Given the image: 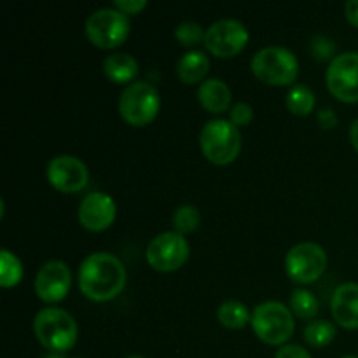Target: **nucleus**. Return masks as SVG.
<instances>
[{"label": "nucleus", "instance_id": "6ab92c4d", "mask_svg": "<svg viewBox=\"0 0 358 358\" xmlns=\"http://www.w3.org/2000/svg\"><path fill=\"white\" fill-rule=\"evenodd\" d=\"M217 318L222 327L231 329V331H240L252 322L250 310L240 301H226L220 304L217 310Z\"/></svg>", "mask_w": 358, "mask_h": 358}, {"label": "nucleus", "instance_id": "f3484780", "mask_svg": "<svg viewBox=\"0 0 358 358\" xmlns=\"http://www.w3.org/2000/svg\"><path fill=\"white\" fill-rule=\"evenodd\" d=\"M210 72V58L206 56L205 51L199 49H192V51L185 52L177 63V76L184 84H199L205 83V77Z\"/></svg>", "mask_w": 358, "mask_h": 358}, {"label": "nucleus", "instance_id": "f8f14e48", "mask_svg": "<svg viewBox=\"0 0 358 358\" xmlns=\"http://www.w3.org/2000/svg\"><path fill=\"white\" fill-rule=\"evenodd\" d=\"M45 177L56 191L73 194L86 187L90 180V171L83 159L70 154H62L49 161L45 168Z\"/></svg>", "mask_w": 358, "mask_h": 358}, {"label": "nucleus", "instance_id": "aec40b11", "mask_svg": "<svg viewBox=\"0 0 358 358\" xmlns=\"http://www.w3.org/2000/svg\"><path fill=\"white\" fill-rule=\"evenodd\" d=\"M23 264H21L20 259L9 252L7 248H3L0 252V285L3 289H10V287H16L17 283L23 280Z\"/></svg>", "mask_w": 358, "mask_h": 358}, {"label": "nucleus", "instance_id": "f257e3e1", "mask_svg": "<svg viewBox=\"0 0 358 358\" xmlns=\"http://www.w3.org/2000/svg\"><path fill=\"white\" fill-rule=\"evenodd\" d=\"M79 289L94 303H108L121 296L128 282V273L121 259L107 252L87 255L79 268Z\"/></svg>", "mask_w": 358, "mask_h": 358}, {"label": "nucleus", "instance_id": "0eeeda50", "mask_svg": "<svg viewBox=\"0 0 358 358\" xmlns=\"http://www.w3.org/2000/svg\"><path fill=\"white\" fill-rule=\"evenodd\" d=\"M87 41L100 49L119 48L129 35V20L115 7H103L90 14L86 20Z\"/></svg>", "mask_w": 358, "mask_h": 358}, {"label": "nucleus", "instance_id": "473e14b6", "mask_svg": "<svg viewBox=\"0 0 358 358\" xmlns=\"http://www.w3.org/2000/svg\"><path fill=\"white\" fill-rule=\"evenodd\" d=\"M45 358H66L65 355H59V353H51V355H48Z\"/></svg>", "mask_w": 358, "mask_h": 358}, {"label": "nucleus", "instance_id": "c756f323", "mask_svg": "<svg viewBox=\"0 0 358 358\" xmlns=\"http://www.w3.org/2000/svg\"><path fill=\"white\" fill-rule=\"evenodd\" d=\"M317 119L320 128L324 129H332L336 124H338V117H336V114L332 112V108H322V110L318 112Z\"/></svg>", "mask_w": 358, "mask_h": 358}, {"label": "nucleus", "instance_id": "c85d7f7f", "mask_svg": "<svg viewBox=\"0 0 358 358\" xmlns=\"http://www.w3.org/2000/svg\"><path fill=\"white\" fill-rule=\"evenodd\" d=\"M275 358H313L301 345H285L276 352Z\"/></svg>", "mask_w": 358, "mask_h": 358}, {"label": "nucleus", "instance_id": "7ed1b4c3", "mask_svg": "<svg viewBox=\"0 0 358 358\" xmlns=\"http://www.w3.org/2000/svg\"><path fill=\"white\" fill-rule=\"evenodd\" d=\"M250 70L268 86H289L299 76V62L290 49L268 45L255 52L250 62Z\"/></svg>", "mask_w": 358, "mask_h": 358}, {"label": "nucleus", "instance_id": "9b49d317", "mask_svg": "<svg viewBox=\"0 0 358 358\" xmlns=\"http://www.w3.org/2000/svg\"><path fill=\"white\" fill-rule=\"evenodd\" d=\"M325 80L332 96L343 103H358V52H341L331 59Z\"/></svg>", "mask_w": 358, "mask_h": 358}, {"label": "nucleus", "instance_id": "6e6552de", "mask_svg": "<svg viewBox=\"0 0 358 358\" xmlns=\"http://www.w3.org/2000/svg\"><path fill=\"white\" fill-rule=\"evenodd\" d=\"M191 247L182 234L175 231L157 234L149 241L145 259L152 269L159 273H173L187 262Z\"/></svg>", "mask_w": 358, "mask_h": 358}, {"label": "nucleus", "instance_id": "1a4fd4ad", "mask_svg": "<svg viewBox=\"0 0 358 358\" xmlns=\"http://www.w3.org/2000/svg\"><path fill=\"white\" fill-rule=\"evenodd\" d=\"M327 268V254L324 248L313 241L294 245L285 257L287 275L292 282L308 285L315 283Z\"/></svg>", "mask_w": 358, "mask_h": 358}, {"label": "nucleus", "instance_id": "72a5a7b5", "mask_svg": "<svg viewBox=\"0 0 358 358\" xmlns=\"http://www.w3.org/2000/svg\"><path fill=\"white\" fill-rule=\"evenodd\" d=\"M124 358H143V357H140V355H129V357H124Z\"/></svg>", "mask_w": 358, "mask_h": 358}, {"label": "nucleus", "instance_id": "4468645a", "mask_svg": "<svg viewBox=\"0 0 358 358\" xmlns=\"http://www.w3.org/2000/svg\"><path fill=\"white\" fill-rule=\"evenodd\" d=\"M117 208L114 199L105 192H90L79 205V222L91 233H101L114 224Z\"/></svg>", "mask_w": 358, "mask_h": 358}, {"label": "nucleus", "instance_id": "cd10ccee", "mask_svg": "<svg viewBox=\"0 0 358 358\" xmlns=\"http://www.w3.org/2000/svg\"><path fill=\"white\" fill-rule=\"evenodd\" d=\"M117 10L128 14H140L147 7V0H115L114 6Z\"/></svg>", "mask_w": 358, "mask_h": 358}, {"label": "nucleus", "instance_id": "ddd939ff", "mask_svg": "<svg viewBox=\"0 0 358 358\" xmlns=\"http://www.w3.org/2000/svg\"><path fill=\"white\" fill-rule=\"evenodd\" d=\"M35 294L41 301L48 304L59 303L66 297L72 287V271L66 262L59 259L48 261L35 276Z\"/></svg>", "mask_w": 358, "mask_h": 358}, {"label": "nucleus", "instance_id": "a878e982", "mask_svg": "<svg viewBox=\"0 0 358 358\" xmlns=\"http://www.w3.org/2000/svg\"><path fill=\"white\" fill-rule=\"evenodd\" d=\"M311 52H313L317 59H334L336 44L331 38L325 37V35H317V37H313V41H311Z\"/></svg>", "mask_w": 358, "mask_h": 358}, {"label": "nucleus", "instance_id": "412c9836", "mask_svg": "<svg viewBox=\"0 0 358 358\" xmlns=\"http://www.w3.org/2000/svg\"><path fill=\"white\" fill-rule=\"evenodd\" d=\"M317 98L315 93L304 84H296L290 87L289 94H287V108L296 115H308L313 112Z\"/></svg>", "mask_w": 358, "mask_h": 358}, {"label": "nucleus", "instance_id": "423d86ee", "mask_svg": "<svg viewBox=\"0 0 358 358\" xmlns=\"http://www.w3.org/2000/svg\"><path fill=\"white\" fill-rule=\"evenodd\" d=\"M161 98L156 87L145 80H135L122 90L119 96V114L135 128H143L157 117Z\"/></svg>", "mask_w": 358, "mask_h": 358}, {"label": "nucleus", "instance_id": "a211bd4d", "mask_svg": "<svg viewBox=\"0 0 358 358\" xmlns=\"http://www.w3.org/2000/svg\"><path fill=\"white\" fill-rule=\"evenodd\" d=\"M103 72L115 84H128L138 76V62L129 52H114L103 59Z\"/></svg>", "mask_w": 358, "mask_h": 358}, {"label": "nucleus", "instance_id": "b1692460", "mask_svg": "<svg viewBox=\"0 0 358 358\" xmlns=\"http://www.w3.org/2000/svg\"><path fill=\"white\" fill-rule=\"evenodd\" d=\"M175 227V233L178 234H189L194 233L199 227V222H201V215H199L198 208L192 205H182L175 210L173 219H171Z\"/></svg>", "mask_w": 358, "mask_h": 358}, {"label": "nucleus", "instance_id": "393cba45", "mask_svg": "<svg viewBox=\"0 0 358 358\" xmlns=\"http://www.w3.org/2000/svg\"><path fill=\"white\" fill-rule=\"evenodd\" d=\"M206 30L196 21H182L177 28H175V37L180 42L184 48H196L198 44H205Z\"/></svg>", "mask_w": 358, "mask_h": 358}, {"label": "nucleus", "instance_id": "5701e85b", "mask_svg": "<svg viewBox=\"0 0 358 358\" xmlns=\"http://www.w3.org/2000/svg\"><path fill=\"white\" fill-rule=\"evenodd\" d=\"M336 325L329 320H315L304 329V339L313 348H324L336 338Z\"/></svg>", "mask_w": 358, "mask_h": 358}, {"label": "nucleus", "instance_id": "f03ea898", "mask_svg": "<svg viewBox=\"0 0 358 358\" xmlns=\"http://www.w3.org/2000/svg\"><path fill=\"white\" fill-rule=\"evenodd\" d=\"M37 341L51 353L65 355L77 343L79 329L76 318L62 308H44L34 318Z\"/></svg>", "mask_w": 358, "mask_h": 358}, {"label": "nucleus", "instance_id": "20e7f679", "mask_svg": "<svg viewBox=\"0 0 358 358\" xmlns=\"http://www.w3.org/2000/svg\"><path fill=\"white\" fill-rule=\"evenodd\" d=\"M199 147L210 163L217 166L231 164L241 150L240 129L227 119H212L199 133Z\"/></svg>", "mask_w": 358, "mask_h": 358}, {"label": "nucleus", "instance_id": "4be33fe9", "mask_svg": "<svg viewBox=\"0 0 358 358\" xmlns=\"http://www.w3.org/2000/svg\"><path fill=\"white\" fill-rule=\"evenodd\" d=\"M290 311L303 320H311L320 311V303L310 290L296 289L290 296Z\"/></svg>", "mask_w": 358, "mask_h": 358}, {"label": "nucleus", "instance_id": "dca6fc26", "mask_svg": "<svg viewBox=\"0 0 358 358\" xmlns=\"http://www.w3.org/2000/svg\"><path fill=\"white\" fill-rule=\"evenodd\" d=\"M231 93L229 86L224 80L217 79V77H210L205 83L199 84L198 87V100L203 105V108L210 112V114H222L229 108Z\"/></svg>", "mask_w": 358, "mask_h": 358}, {"label": "nucleus", "instance_id": "7c9ffc66", "mask_svg": "<svg viewBox=\"0 0 358 358\" xmlns=\"http://www.w3.org/2000/svg\"><path fill=\"white\" fill-rule=\"evenodd\" d=\"M345 16L350 21V24L358 28V0H348L345 3Z\"/></svg>", "mask_w": 358, "mask_h": 358}, {"label": "nucleus", "instance_id": "bb28decb", "mask_svg": "<svg viewBox=\"0 0 358 358\" xmlns=\"http://www.w3.org/2000/svg\"><path fill=\"white\" fill-rule=\"evenodd\" d=\"M229 121L233 122L236 128H240V126H248L252 122V119H254V108L248 103H245V101H240V103L233 105V108H231L229 112Z\"/></svg>", "mask_w": 358, "mask_h": 358}, {"label": "nucleus", "instance_id": "f704fd0d", "mask_svg": "<svg viewBox=\"0 0 358 358\" xmlns=\"http://www.w3.org/2000/svg\"><path fill=\"white\" fill-rule=\"evenodd\" d=\"M343 358H358V357H355V355H346V357H343Z\"/></svg>", "mask_w": 358, "mask_h": 358}, {"label": "nucleus", "instance_id": "2eb2a0df", "mask_svg": "<svg viewBox=\"0 0 358 358\" xmlns=\"http://www.w3.org/2000/svg\"><path fill=\"white\" fill-rule=\"evenodd\" d=\"M331 313L338 325L348 331L358 329V283H343L334 290L331 299Z\"/></svg>", "mask_w": 358, "mask_h": 358}, {"label": "nucleus", "instance_id": "2f4dec72", "mask_svg": "<svg viewBox=\"0 0 358 358\" xmlns=\"http://www.w3.org/2000/svg\"><path fill=\"white\" fill-rule=\"evenodd\" d=\"M350 142H352V145L355 147V150L358 152V119L352 122V126H350Z\"/></svg>", "mask_w": 358, "mask_h": 358}, {"label": "nucleus", "instance_id": "39448f33", "mask_svg": "<svg viewBox=\"0 0 358 358\" xmlns=\"http://www.w3.org/2000/svg\"><path fill=\"white\" fill-rule=\"evenodd\" d=\"M250 324L255 336L269 346H285L296 331L292 311L278 301H266L255 306Z\"/></svg>", "mask_w": 358, "mask_h": 358}, {"label": "nucleus", "instance_id": "9d476101", "mask_svg": "<svg viewBox=\"0 0 358 358\" xmlns=\"http://www.w3.org/2000/svg\"><path fill=\"white\" fill-rule=\"evenodd\" d=\"M247 27L238 20H219L206 28L205 48L217 58H233L248 44Z\"/></svg>", "mask_w": 358, "mask_h": 358}]
</instances>
